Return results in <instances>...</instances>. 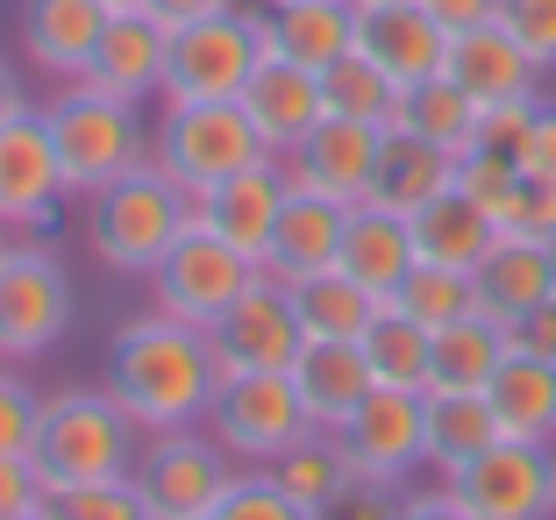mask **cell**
Segmentation results:
<instances>
[{"mask_svg": "<svg viewBox=\"0 0 556 520\" xmlns=\"http://www.w3.org/2000/svg\"><path fill=\"white\" fill-rule=\"evenodd\" d=\"M264 8H286V0H264Z\"/></svg>", "mask_w": 556, "mask_h": 520, "instance_id": "55", "label": "cell"}, {"mask_svg": "<svg viewBox=\"0 0 556 520\" xmlns=\"http://www.w3.org/2000/svg\"><path fill=\"white\" fill-rule=\"evenodd\" d=\"M200 428L236 464H278L293 442L314 435V414L300 399L293 371H236V378H222V392H214V407Z\"/></svg>", "mask_w": 556, "mask_h": 520, "instance_id": "8", "label": "cell"}, {"mask_svg": "<svg viewBox=\"0 0 556 520\" xmlns=\"http://www.w3.org/2000/svg\"><path fill=\"white\" fill-rule=\"evenodd\" d=\"M428 15L442 22L450 36H464V29H485V22H500V0H421Z\"/></svg>", "mask_w": 556, "mask_h": 520, "instance_id": "50", "label": "cell"}, {"mask_svg": "<svg viewBox=\"0 0 556 520\" xmlns=\"http://www.w3.org/2000/svg\"><path fill=\"white\" fill-rule=\"evenodd\" d=\"M207 342H214V357H222V378H236V371H293L300 350H307V328H300L293 293L257 271V286L207 328Z\"/></svg>", "mask_w": 556, "mask_h": 520, "instance_id": "13", "label": "cell"}, {"mask_svg": "<svg viewBox=\"0 0 556 520\" xmlns=\"http://www.w3.org/2000/svg\"><path fill=\"white\" fill-rule=\"evenodd\" d=\"M457 186V157L450 150H435V143H421L414 129H386V143H378V172H371V207H386V214H421L428 200H442Z\"/></svg>", "mask_w": 556, "mask_h": 520, "instance_id": "22", "label": "cell"}, {"mask_svg": "<svg viewBox=\"0 0 556 520\" xmlns=\"http://www.w3.org/2000/svg\"><path fill=\"white\" fill-rule=\"evenodd\" d=\"M22 114H29V86L15 79V65H0V129L22 122Z\"/></svg>", "mask_w": 556, "mask_h": 520, "instance_id": "52", "label": "cell"}, {"mask_svg": "<svg viewBox=\"0 0 556 520\" xmlns=\"http://www.w3.org/2000/svg\"><path fill=\"white\" fill-rule=\"evenodd\" d=\"M336 435H343L364 485H414V471H428V392L371 385Z\"/></svg>", "mask_w": 556, "mask_h": 520, "instance_id": "12", "label": "cell"}, {"mask_svg": "<svg viewBox=\"0 0 556 520\" xmlns=\"http://www.w3.org/2000/svg\"><path fill=\"white\" fill-rule=\"evenodd\" d=\"M164 58H172V29L150 8H122V15H108V29H100L79 79L129 100V107H150L164 93Z\"/></svg>", "mask_w": 556, "mask_h": 520, "instance_id": "17", "label": "cell"}, {"mask_svg": "<svg viewBox=\"0 0 556 520\" xmlns=\"http://www.w3.org/2000/svg\"><path fill=\"white\" fill-rule=\"evenodd\" d=\"M492 414H500V435L514 442H556V364L528 357V350H507L500 378L485 385Z\"/></svg>", "mask_w": 556, "mask_h": 520, "instance_id": "29", "label": "cell"}, {"mask_svg": "<svg viewBox=\"0 0 556 520\" xmlns=\"http://www.w3.org/2000/svg\"><path fill=\"white\" fill-rule=\"evenodd\" d=\"M264 264H250L236 243H222L214 228H186L179 243H172V257L150 271V293H157V314H172V321H193V328H214L222 314L236 307V300L257 286Z\"/></svg>", "mask_w": 556, "mask_h": 520, "instance_id": "11", "label": "cell"}, {"mask_svg": "<svg viewBox=\"0 0 556 520\" xmlns=\"http://www.w3.org/2000/svg\"><path fill=\"white\" fill-rule=\"evenodd\" d=\"M400 520H471V513H464L435 478V485H400Z\"/></svg>", "mask_w": 556, "mask_h": 520, "instance_id": "48", "label": "cell"}, {"mask_svg": "<svg viewBox=\"0 0 556 520\" xmlns=\"http://www.w3.org/2000/svg\"><path fill=\"white\" fill-rule=\"evenodd\" d=\"M100 8H108V15H122V8H143V0H100Z\"/></svg>", "mask_w": 556, "mask_h": 520, "instance_id": "53", "label": "cell"}, {"mask_svg": "<svg viewBox=\"0 0 556 520\" xmlns=\"http://www.w3.org/2000/svg\"><path fill=\"white\" fill-rule=\"evenodd\" d=\"M507 342H514V350H528V357H549L556 364V293L542 300V307H528L521 321H507Z\"/></svg>", "mask_w": 556, "mask_h": 520, "instance_id": "47", "label": "cell"}, {"mask_svg": "<svg viewBox=\"0 0 556 520\" xmlns=\"http://www.w3.org/2000/svg\"><path fill=\"white\" fill-rule=\"evenodd\" d=\"M350 43H357V0H286V8H264V50L271 58L328 72Z\"/></svg>", "mask_w": 556, "mask_h": 520, "instance_id": "24", "label": "cell"}, {"mask_svg": "<svg viewBox=\"0 0 556 520\" xmlns=\"http://www.w3.org/2000/svg\"><path fill=\"white\" fill-rule=\"evenodd\" d=\"M378 143H386V129H378V122L328 114L307 143L278 157V172H286V186H293V193H328V200H343V207H357V200L371 193Z\"/></svg>", "mask_w": 556, "mask_h": 520, "instance_id": "15", "label": "cell"}, {"mask_svg": "<svg viewBox=\"0 0 556 520\" xmlns=\"http://www.w3.org/2000/svg\"><path fill=\"white\" fill-rule=\"evenodd\" d=\"M243 107H250V122H257L264 150L286 157V150H300L328 122L321 72H307V65H293V58H271V50H264V65L250 72V86H243Z\"/></svg>", "mask_w": 556, "mask_h": 520, "instance_id": "19", "label": "cell"}, {"mask_svg": "<svg viewBox=\"0 0 556 520\" xmlns=\"http://www.w3.org/2000/svg\"><path fill=\"white\" fill-rule=\"evenodd\" d=\"M549 449H556V442H549Z\"/></svg>", "mask_w": 556, "mask_h": 520, "instance_id": "58", "label": "cell"}, {"mask_svg": "<svg viewBox=\"0 0 556 520\" xmlns=\"http://www.w3.org/2000/svg\"><path fill=\"white\" fill-rule=\"evenodd\" d=\"M43 520H150L136 478H100V485H50Z\"/></svg>", "mask_w": 556, "mask_h": 520, "instance_id": "38", "label": "cell"}, {"mask_svg": "<svg viewBox=\"0 0 556 520\" xmlns=\"http://www.w3.org/2000/svg\"><path fill=\"white\" fill-rule=\"evenodd\" d=\"M286 172H278V157H257L243 164V172H229L222 186H207V193H193V228H214L222 243H236L250 264H264V250H271V228L278 214H286Z\"/></svg>", "mask_w": 556, "mask_h": 520, "instance_id": "16", "label": "cell"}, {"mask_svg": "<svg viewBox=\"0 0 556 520\" xmlns=\"http://www.w3.org/2000/svg\"><path fill=\"white\" fill-rule=\"evenodd\" d=\"M492 243H500V221H492V207H478L464 186H450L442 200H428V207L414 214V250H421V264L478 271V264L492 257Z\"/></svg>", "mask_w": 556, "mask_h": 520, "instance_id": "27", "label": "cell"}, {"mask_svg": "<svg viewBox=\"0 0 556 520\" xmlns=\"http://www.w3.org/2000/svg\"><path fill=\"white\" fill-rule=\"evenodd\" d=\"M442 492L471 520H556V449L500 435L492 449H478L471 464L442 478Z\"/></svg>", "mask_w": 556, "mask_h": 520, "instance_id": "10", "label": "cell"}, {"mask_svg": "<svg viewBox=\"0 0 556 520\" xmlns=\"http://www.w3.org/2000/svg\"><path fill=\"white\" fill-rule=\"evenodd\" d=\"M0 250H8V228H0Z\"/></svg>", "mask_w": 556, "mask_h": 520, "instance_id": "56", "label": "cell"}, {"mask_svg": "<svg viewBox=\"0 0 556 520\" xmlns=\"http://www.w3.org/2000/svg\"><path fill=\"white\" fill-rule=\"evenodd\" d=\"M300 307V328H307V342H364V328L378 321V307L386 300L371 293V286H357L350 271H321V278H300V286H286Z\"/></svg>", "mask_w": 556, "mask_h": 520, "instance_id": "33", "label": "cell"}, {"mask_svg": "<svg viewBox=\"0 0 556 520\" xmlns=\"http://www.w3.org/2000/svg\"><path fill=\"white\" fill-rule=\"evenodd\" d=\"M442 72H450L478 107H500V100H542V79H549V72L514 43L507 22H485V29L450 36V65H442Z\"/></svg>", "mask_w": 556, "mask_h": 520, "instance_id": "20", "label": "cell"}, {"mask_svg": "<svg viewBox=\"0 0 556 520\" xmlns=\"http://www.w3.org/2000/svg\"><path fill=\"white\" fill-rule=\"evenodd\" d=\"M271 157L250 122L243 100H186V107H157V129H150V164H157L164 179L179 186V193H207L222 186L229 172L243 164Z\"/></svg>", "mask_w": 556, "mask_h": 520, "instance_id": "5", "label": "cell"}, {"mask_svg": "<svg viewBox=\"0 0 556 520\" xmlns=\"http://www.w3.org/2000/svg\"><path fill=\"white\" fill-rule=\"evenodd\" d=\"M186 228H193V193H179L157 164H136L115 186L86 193V250L115 278H150Z\"/></svg>", "mask_w": 556, "mask_h": 520, "instance_id": "2", "label": "cell"}, {"mask_svg": "<svg viewBox=\"0 0 556 520\" xmlns=\"http://www.w3.org/2000/svg\"><path fill=\"white\" fill-rule=\"evenodd\" d=\"M535 107H542V100H500V107H485V122H478V143L521 157L528 136H535Z\"/></svg>", "mask_w": 556, "mask_h": 520, "instance_id": "44", "label": "cell"}, {"mask_svg": "<svg viewBox=\"0 0 556 520\" xmlns=\"http://www.w3.org/2000/svg\"><path fill=\"white\" fill-rule=\"evenodd\" d=\"M492 442H500V414L485 392H428V471L435 478H450Z\"/></svg>", "mask_w": 556, "mask_h": 520, "instance_id": "34", "label": "cell"}, {"mask_svg": "<svg viewBox=\"0 0 556 520\" xmlns=\"http://www.w3.org/2000/svg\"><path fill=\"white\" fill-rule=\"evenodd\" d=\"M343 228H350L343 200H328V193H286V214H278L271 250H264V278L300 286V278L336 271V257H343Z\"/></svg>", "mask_w": 556, "mask_h": 520, "instance_id": "21", "label": "cell"}, {"mask_svg": "<svg viewBox=\"0 0 556 520\" xmlns=\"http://www.w3.org/2000/svg\"><path fill=\"white\" fill-rule=\"evenodd\" d=\"M43 506V471L29 456H0V520L8 513H36Z\"/></svg>", "mask_w": 556, "mask_h": 520, "instance_id": "45", "label": "cell"}, {"mask_svg": "<svg viewBox=\"0 0 556 520\" xmlns=\"http://www.w3.org/2000/svg\"><path fill=\"white\" fill-rule=\"evenodd\" d=\"M421 264V250H414V221L407 214H386L371 207V200H357L350 207V228H343V257H336V271H350L357 286H371L378 300L400 293V278Z\"/></svg>", "mask_w": 556, "mask_h": 520, "instance_id": "23", "label": "cell"}, {"mask_svg": "<svg viewBox=\"0 0 556 520\" xmlns=\"http://www.w3.org/2000/svg\"><path fill=\"white\" fill-rule=\"evenodd\" d=\"M264 65V8H229V15L186 22L172 29V58H164V93L157 107H186V100H243L250 72Z\"/></svg>", "mask_w": 556, "mask_h": 520, "instance_id": "7", "label": "cell"}, {"mask_svg": "<svg viewBox=\"0 0 556 520\" xmlns=\"http://www.w3.org/2000/svg\"><path fill=\"white\" fill-rule=\"evenodd\" d=\"M43 122H50V143H58V164H65V186L79 200L100 193V186H115L136 164H150L143 107L100 93L86 79H65V93L43 107Z\"/></svg>", "mask_w": 556, "mask_h": 520, "instance_id": "4", "label": "cell"}, {"mask_svg": "<svg viewBox=\"0 0 556 520\" xmlns=\"http://www.w3.org/2000/svg\"><path fill=\"white\" fill-rule=\"evenodd\" d=\"M364 364H371L378 385H393V392H428L435 335H428L421 321H407V314L386 300V307H378V321L364 328Z\"/></svg>", "mask_w": 556, "mask_h": 520, "instance_id": "35", "label": "cell"}, {"mask_svg": "<svg viewBox=\"0 0 556 520\" xmlns=\"http://www.w3.org/2000/svg\"><path fill=\"white\" fill-rule=\"evenodd\" d=\"M471 278H478V314H492V321H521L528 307H542V300L556 293V250L528 243V236H500L492 257L478 264Z\"/></svg>", "mask_w": 556, "mask_h": 520, "instance_id": "25", "label": "cell"}, {"mask_svg": "<svg viewBox=\"0 0 556 520\" xmlns=\"http://www.w3.org/2000/svg\"><path fill=\"white\" fill-rule=\"evenodd\" d=\"M65 200L72 186H65V164H58V143H50V122L43 107H29L22 122L0 129V228H15V236L50 228Z\"/></svg>", "mask_w": 556, "mask_h": 520, "instance_id": "14", "label": "cell"}, {"mask_svg": "<svg viewBox=\"0 0 556 520\" xmlns=\"http://www.w3.org/2000/svg\"><path fill=\"white\" fill-rule=\"evenodd\" d=\"M100 385L115 392V407L136 421V435L164 428H200L222 392V357H214L207 328L172 321V314H136L108 335V371Z\"/></svg>", "mask_w": 556, "mask_h": 520, "instance_id": "1", "label": "cell"}, {"mask_svg": "<svg viewBox=\"0 0 556 520\" xmlns=\"http://www.w3.org/2000/svg\"><path fill=\"white\" fill-rule=\"evenodd\" d=\"M357 8H378V0H357Z\"/></svg>", "mask_w": 556, "mask_h": 520, "instance_id": "57", "label": "cell"}, {"mask_svg": "<svg viewBox=\"0 0 556 520\" xmlns=\"http://www.w3.org/2000/svg\"><path fill=\"white\" fill-rule=\"evenodd\" d=\"M507 321L492 314H464L435 335V364H428V392H485L507 364Z\"/></svg>", "mask_w": 556, "mask_h": 520, "instance_id": "30", "label": "cell"}, {"mask_svg": "<svg viewBox=\"0 0 556 520\" xmlns=\"http://www.w3.org/2000/svg\"><path fill=\"white\" fill-rule=\"evenodd\" d=\"M357 50L407 93L450 65V29L421 0H378V8H357Z\"/></svg>", "mask_w": 556, "mask_h": 520, "instance_id": "18", "label": "cell"}, {"mask_svg": "<svg viewBox=\"0 0 556 520\" xmlns=\"http://www.w3.org/2000/svg\"><path fill=\"white\" fill-rule=\"evenodd\" d=\"M36 421H43V392H29L15 371H0V456H29Z\"/></svg>", "mask_w": 556, "mask_h": 520, "instance_id": "42", "label": "cell"}, {"mask_svg": "<svg viewBox=\"0 0 556 520\" xmlns=\"http://www.w3.org/2000/svg\"><path fill=\"white\" fill-rule=\"evenodd\" d=\"M100 29H108L100 0H22V50L43 72H58V79H79L86 72Z\"/></svg>", "mask_w": 556, "mask_h": 520, "instance_id": "26", "label": "cell"}, {"mask_svg": "<svg viewBox=\"0 0 556 520\" xmlns=\"http://www.w3.org/2000/svg\"><path fill=\"white\" fill-rule=\"evenodd\" d=\"M264 471L278 478V492L300 506V513H328V506L343 499L350 485H357V464H350L343 435H328V428H314L307 442H293V449L278 456V464H264Z\"/></svg>", "mask_w": 556, "mask_h": 520, "instance_id": "31", "label": "cell"}, {"mask_svg": "<svg viewBox=\"0 0 556 520\" xmlns=\"http://www.w3.org/2000/svg\"><path fill=\"white\" fill-rule=\"evenodd\" d=\"M457 186L478 200V207H492V221H500V207H507V193L521 186V157H507V150H464L457 157Z\"/></svg>", "mask_w": 556, "mask_h": 520, "instance_id": "41", "label": "cell"}, {"mask_svg": "<svg viewBox=\"0 0 556 520\" xmlns=\"http://www.w3.org/2000/svg\"><path fill=\"white\" fill-rule=\"evenodd\" d=\"M150 15L164 22V29H186V22H207V15H229V8H243V0H143Z\"/></svg>", "mask_w": 556, "mask_h": 520, "instance_id": "51", "label": "cell"}, {"mask_svg": "<svg viewBox=\"0 0 556 520\" xmlns=\"http://www.w3.org/2000/svg\"><path fill=\"white\" fill-rule=\"evenodd\" d=\"M200 520H307L286 492H278V478L264 471V464H243V478H236L229 492H222V506Z\"/></svg>", "mask_w": 556, "mask_h": 520, "instance_id": "39", "label": "cell"}, {"mask_svg": "<svg viewBox=\"0 0 556 520\" xmlns=\"http://www.w3.org/2000/svg\"><path fill=\"white\" fill-rule=\"evenodd\" d=\"M478 122H485V107H478L450 72H435V79H421V86L400 93V122H393V129H414L421 143L464 157V150H478Z\"/></svg>", "mask_w": 556, "mask_h": 520, "instance_id": "32", "label": "cell"}, {"mask_svg": "<svg viewBox=\"0 0 556 520\" xmlns=\"http://www.w3.org/2000/svg\"><path fill=\"white\" fill-rule=\"evenodd\" d=\"M321 100H328V114H350V122H378V129H393V122H400V86L386 79L357 43L321 72Z\"/></svg>", "mask_w": 556, "mask_h": 520, "instance_id": "36", "label": "cell"}, {"mask_svg": "<svg viewBox=\"0 0 556 520\" xmlns=\"http://www.w3.org/2000/svg\"><path fill=\"white\" fill-rule=\"evenodd\" d=\"M549 250H556V243H549Z\"/></svg>", "mask_w": 556, "mask_h": 520, "instance_id": "59", "label": "cell"}, {"mask_svg": "<svg viewBox=\"0 0 556 520\" xmlns=\"http://www.w3.org/2000/svg\"><path fill=\"white\" fill-rule=\"evenodd\" d=\"M521 172L556 179V100H542V107H535V136H528V150H521Z\"/></svg>", "mask_w": 556, "mask_h": 520, "instance_id": "49", "label": "cell"}, {"mask_svg": "<svg viewBox=\"0 0 556 520\" xmlns=\"http://www.w3.org/2000/svg\"><path fill=\"white\" fill-rule=\"evenodd\" d=\"M8 520H43V506H36V513H8Z\"/></svg>", "mask_w": 556, "mask_h": 520, "instance_id": "54", "label": "cell"}, {"mask_svg": "<svg viewBox=\"0 0 556 520\" xmlns=\"http://www.w3.org/2000/svg\"><path fill=\"white\" fill-rule=\"evenodd\" d=\"M72 321H79V300H72L58 250L36 228L8 236V250H0V357H43L72 335Z\"/></svg>", "mask_w": 556, "mask_h": 520, "instance_id": "6", "label": "cell"}, {"mask_svg": "<svg viewBox=\"0 0 556 520\" xmlns=\"http://www.w3.org/2000/svg\"><path fill=\"white\" fill-rule=\"evenodd\" d=\"M500 236H528V243H556V179L521 172V186L500 207Z\"/></svg>", "mask_w": 556, "mask_h": 520, "instance_id": "40", "label": "cell"}, {"mask_svg": "<svg viewBox=\"0 0 556 520\" xmlns=\"http://www.w3.org/2000/svg\"><path fill=\"white\" fill-rule=\"evenodd\" d=\"M314 520H400V492L393 485H364L357 478L343 499L328 506V513H314Z\"/></svg>", "mask_w": 556, "mask_h": 520, "instance_id": "46", "label": "cell"}, {"mask_svg": "<svg viewBox=\"0 0 556 520\" xmlns=\"http://www.w3.org/2000/svg\"><path fill=\"white\" fill-rule=\"evenodd\" d=\"M293 385H300V399H307L314 428L336 435L378 378H371V364H364V342H307L300 364H293Z\"/></svg>", "mask_w": 556, "mask_h": 520, "instance_id": "28", "label": "cell"}, {"mask_svg": "<svg viewBox=\"0 0 556 520\" xmlns=\"http://www.w3.org/2000/svg\"><path fill=\"white\" fill-rule=\"evenodd\" d=\"M29 464L50 485H100V478L136 471V421L115 407L108 385H65L43 392V421H36Z\"/></svg>", "mask_w": 556, "mask_h": 520, "instance_id": "3", "label": "cell"}, {"mask_svg": "<svg viewBox=\"0 0 556 520\" xmlns=\"http://www.w3.org/2000/svg\"><path fill=\"white\" fill-rule=\"evenodd\" d=\"M393 307L407 314V321H421L428 335H442L450 321L478 314V278L471 271H450V264H414V271L400 278Z\"/></svg>", "mask_w": 556, "mask_h": 520, "instance_id": "37", "label": "cell"}, {"mask_svg": "<svg viewBox=\"0 0 556 520\" xmlns=\"http://www.w3.org/2000/svg\"><path fill=\"white\" fill-rule=\"evenodd\" d=\"M129 478H136V492H143L150 520H200V513L222 506V492L243 478V464H236L207 428H164V435H150L143 449H136Z\"/></svg>", "mask_w": 556, "mask_h": 520, "instance_id": "9", "label": "cell"}, {"mask_svg": "<svg viewBox=\"0 0 556 520\" xmlns=\"http://www.w3.org/2000/svg\"><path fill=\"white\" fill-rule=\"evenodd\" d=\"M500 22L542 72H556V0H500Z\"/></svg>", "mask_w": 556, "mask_h": 520, "instance_id": "43", "label": "cell"}]
</instances>
